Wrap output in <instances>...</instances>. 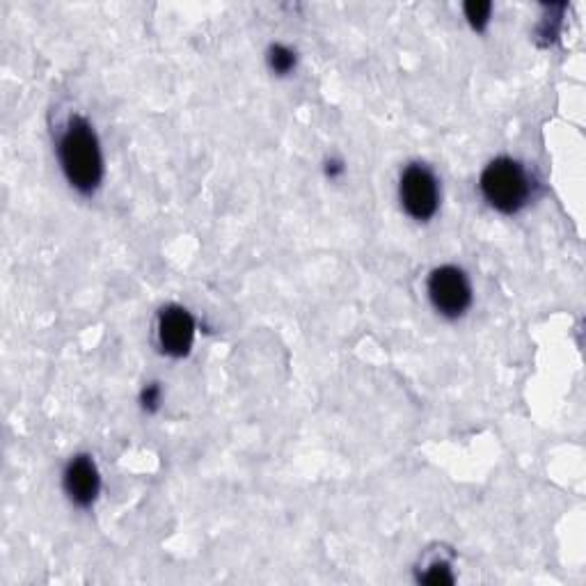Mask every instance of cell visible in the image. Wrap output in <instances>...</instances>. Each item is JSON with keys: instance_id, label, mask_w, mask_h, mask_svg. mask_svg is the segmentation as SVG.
<instances>
[{"instance_id": "obj_1", "label": "cell", "mask_w": 586, "mask_h": 586, "mask_svg": "<svg viewBox=\"0 0 586 586\" xmlns=\"http://www.w3.org/2000/svg\"><path fill=\"white\" fill-rule=\"evenodd\" d=\"M55 149L67 184L85 197L97 193L104 181V152L94 126L83 115H71Z\"/></svg>"}, {"instance_id": "obj_2", "label": "cell", "mask_w": 586, "mask_h": 586, "mask_svg": "<svg viewBox=\"0 0 586 586\" xmlns=\"http://www.w3.org/2000/svg\"><path fill=\"white\" fill-rule=\"evenodd\" d=\"M532 177L516 158L500 156L483 168L479 177L481 197L490 209L504 216H516L532 200Z\"/></svg>"}, {"instance_id": "obj_3", "label": "cell", "mask_w": 586, "mask_h": 586, "mask_svg": "<svg viewBox=\"0 0 586 586\" xmlns=\"http://www.w3.org/2000/svg\"><path fill=\"white\" fill-rule=\"evenodd\" d=\"M440 181L426 163H408L399 179V202L415 223H429L440 209Z\"/></svg>"}, {"instance_id": "obj_4", "label": "cell", "mask_w": 586, "mask_h": 586, "mask_svg": "<svg viewBox=\"0 0 586 586\" xmlns=\"http://www.w3.org/2000/svg\"><path fill=\"white\" fill-rule=\"evenodd\" d=\"M426 293H429L433 310L449 321L465 316L474 300L470 277L461 266L454 264L433 268L426 280Z\"/></svg>"}, {"instance_id": "obj_5", "label": "cell", "mask_w": 586, "mask_h": 586, "mask_svg": "<svg viewBox=\"0 0 586 586\" xmlns=\"http://www.w3.org/2000/svg\"><path fill=\"white\" fill-rule=\"evenodd\" d=\"M197 335L195 316L186 307L168 305L158 312L156 319V342L168 358L181 360L193 351Z\"/></svg>"}, {"instance_id": "obj_6", "label": "cell", "mask_w": 586, "mask_h": 586, "mask_svg": "<svg viewBox=\"0 0 586 586\" xmlns=\"http://www.w3.org/2000/svg\"><path fill=\"white\" fill-rule=\"evenodd\" d=\"M62 490L76 509H92L101 495V472L90 454L71 456L62 470Z\"/></svg>"}, {"instance_id": "obj_7", "label": "cell", "mask_w": 586, "mask_h": 586, "mask_svg": "<svg viewBox=\"0 0 586 586\" xmlns=\"http://www.w3.org/2000/svg\"><path fill=\"white\" fill-rule=\"evenodd\" d=\"M266 65L275 76H289L298 67V53L287 44H271L266 51Z\"/></svg>"}, {"instance_id": "obj_8", "label": "cell", "mask_w": 586, "mask_h": 586, "mask_svg": "<svg viewBox=\"0 0 586 586\" xmlns=\"http://www.w3.org/2000/svg\"><path fill=\"white\" fill-rule=\"evenodd\" d=\"M463 14L472 30L483 33V30L488 28L490 17H493V3H479V0H472V3L463 5Z\"/></svg>"}, {"instance_id": "obj_9", "label": "cell", "mask_w": 586, "mask_h": 586, "mask_svg": "<svg viewBox=\"0 0 586 586\" xmlns=\"http://www.w3.org/2000/svg\"><path fill=\"white\" fill-rule=\"evenodd\" d=\"M454 573H451V564L447 559H435L426 566L424 575H419V582L429 586H442V584H454Z\"/></svg>"}, {"instance_id": "obj_10", "label": "cell", "mask_w": 586, "mask_h": 586, "mask_svg": "<svg viewBox=\"0 0 586 586\" xmlns=\"http://www.w3.org/2000/svg\"><path fill=\"white\" fill-rule=\"evenodd\" d=\"M161 403H163V387L161 383H147L145 387L140 390V408L145 410L147 415H154L161 410Z\"/></svg>"}, {"instance_id": "obj_11", "label": "cell", "mask_w": 586, "mask_h": 586, "mask_svg": "<svg viewBox=\"0 0 586 586\" xmlns=\"http://www.w3.org/2000/svg\"><path fill=\"white\" fill-rule=\"evenodd\" d=\"M548 10H550V17H545V19L541 21V26L536 28V37L541 39V44H543V46L552 44L554 39L559 37V30H561V12H564L566 7H564V10H561V12H557V17H554V14H552L554 5H550Z\"/></svg>"}, {"instance_id": "obj_12", "label": "cell", "mask_w": 586, "mask_h": 586, "mask_svg": "<svg viewBox=\"0 0 586 586\" xmlns=\"http://www.w3.org/2000/svg\"><path fill=\"white\" fill-rule=\"evenodd\" d=\"M323 172H326V177L330 179V181H335V179H342L344 174H346V163L342 161V158H328L326 163H323Z\"/></svg>"}]
</instances>
